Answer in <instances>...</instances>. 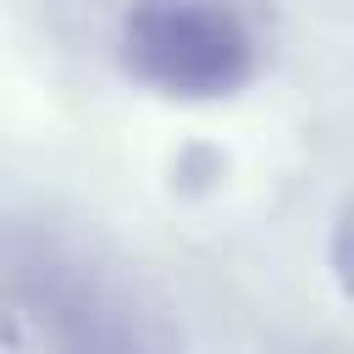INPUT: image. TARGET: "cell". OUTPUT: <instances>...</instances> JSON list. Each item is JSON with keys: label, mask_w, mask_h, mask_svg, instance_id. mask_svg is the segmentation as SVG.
I'll list each match as a JSON object with an SVG mask.
<instances>
[{"label": "cell", "mask_w": 354, "mask_h": 354, "mask_svg": "<svg viewBox=\"0 0 354 354\" xmlns=\"http://www.w3.org/2000/svg\"><path fill=\"white\" fill-rule=\"evenodd\" d=\"M116 61L160 100L216 105L238 100L271 61L260 0H127L116 22Z\"/></svg>", "instance_id": "1"}, {"label": "cell", "mask_w": 354, "mask_h": 354, "mask_svg": "<svg viewBox=\"0 0 354 354\" xmlns=\"http://www.w3.org/2000/svg\"><path fill=\"white\" fill-rule=\"evenodd\" d=\"M22 304L39 310L33 337L66 343V348H171L177 326L160 321V310H144L127 282L100 271L83 254H66L55 243H33L17 254Z\"/></svg>", "instance_id": "2"}, {"label": "cell", "mask_w": 354, "mask_h": 354, "mask_svg": "<svg viewBox=\"0 0 354 354\" xmlns=\"http://www.w3.org/2000/svg\"><path fill=\"white\" fill-rule=\"evenodd\" d=\"M11 348H33V326L22 321V310H11L0 299V354H11Z\"/></svg>", "instance_id": "3"}]
</instances>
